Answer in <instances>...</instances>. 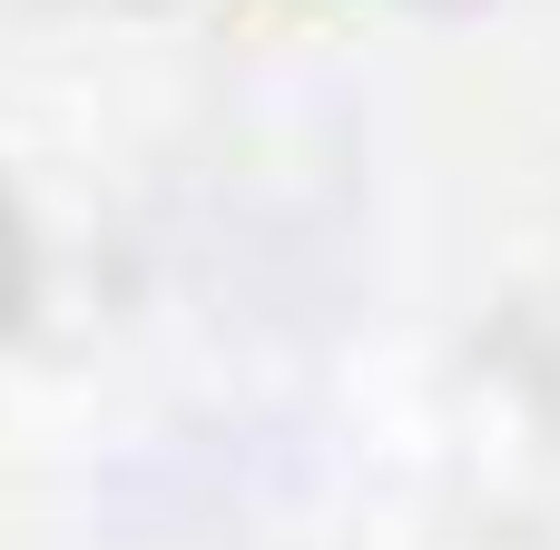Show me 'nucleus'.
Listing matches in <instances>:
<instances>
[]
</instances>
